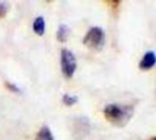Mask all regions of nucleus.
<instances>
[{
	"label": "nucleus",
	"mask_w": 156,
	"mask_h": 140,
	"mask_svg": "<svg viewBox=\"0 0 156 140\" xmlns=\"http://www.w3.org/2000/svg\"><path fill=\"white\" fill-rule=\"evenodd\" d=\"M69 34H70L69 27L65 24H61L58 26V31H57V39L59 42L64 43V42H66L68 40V38L69 36Z\"/></svg>",
	"instance_id": "423d86ee"
},
{
	"label": "nucleus",
	"mask_w": 156,
	"mask_h": 140,
	"mask_svg": "<svg viewBox=\"0 0 156 140\" xmlns=\"http://www.w3.org/2000/svg\"><path fill=\"white\" fill-rule=\"evenodd\" d=\"M79 98L76 96H70L69 94H65L62 97V101L66 106H72L78 102Z\"/></svg>",
	"instance_id": "1a4fd4ad"
},
{
	"label": "nucleus",
	"mask_w": 156,
	"mask_h": 140,
	"mask_svg": "<svg viewBox=\"0 0 156 140\" xmlns=\"http://www.w3.org/2000/svg\"><path fill=\"white\" fill-rule=\"evenodd\" d=\"M7 4L4 1H0V17H4L7 13Z\"/></svg>",
	"instance_id": "9d476101"
},
{
	"label": "nucleus",
	"mask_w": 156,
	"mask_h": 140,
	"mask_svg": "<svg viewBox=\"0 0 156 140\" xmlns=\"http://www.w3.org/2000/svg\"><path fill=\"white\" fill-rule=\"evenodd\" d=\"M106 119L113 126L122 128L126 126L133 116L134 108L129 105L110 104L103 110Z\"/></svg>",
	"instance_id": "f257e3e1"
},
{
	"label": "nucleus",
	"mask_w": 156,
	"mask_h": 140,
	"mask_svg": "<svg viewBox=\"0 0 156 140\" xmlns=\"http://www.w3.org/2000/svg\"><path fill=\"white\" fill-rule=\"evenodd\" d=\"M35 140H55L54 139V137L50 131V129L47 127V126H44L42 127L39 131L37 132V136H36V138Z\"/></svg>",
	"instance_id": "6e6552de"
},
{
	"label": "nucleus",
	"mask_w": 156,
	"mask_h": 140,
	"mask_svg": "<svg viewBox=\"0 0 156 140\" xmlns=\"http://www.w3.org/2000/svg\"><path fill=\"white\" fill-rule=\"evenodd\" d=\"M5 86H6V87H7L10 91H12V92H15V93H21L20 88H19L17 86H16L15 84L6 82V83H5Z\"/></svg>",
	"instance_id": "9b49d317"
},
{
	"label": "nucleus",
	"mask_w": 156,
	"mask_h": 140,
	"mask_svg": "<svg viewBox=\"0 0 156 140\" xmlns=\"http://www.w3.org/2000/svg\"><path fill=\"white\" fill-rule=\"evenodd\" d=\"M33 30L38 36H42L45 33V20L42 16H37L34 20Z\"/></svg>",
	"instance_id": "0eeeda50"
},
{
	"label": "nucleus",
	"mask_w": 156,
	"mask_h": 140,
	"mask_svg": "<svg viewBox=\"0 0 156 140\" xmlns=\"http://www.w3.org/2000/svg\"><path fill=\"white\" fill-rule=\"evenodd\" d=\"M83 44L90 49L100 51L105 44V32L101 26H92L84 36Z\"/></svg>",
	"instance_id": "f03ea898"
},
{
	"label": "nucleus",
	"mask_w": 156,
	"mask_h": 140,
	"mask_svg": "<svg viewBox=\"0 0 156 140\" xmlns=\"http://www.w3.org/2000/svg\"><path fill=\"white\" fill-rule=\"evenodd\" d=\"M60 65L63 75L67 78L72 77L77 68V61L74 54L70 50L62 49L60 56Z\"/></svg>",
	"instance_id": "7ed1b4c3"
},
{
	"label": "nucleus",
	"mask_w": 156,
	"mask_h": 140,
	"mask_svg": "<svg viewBox=\"0 0 156 140\" xmlns=\"http://www.w3.org/2000/svg\"><path fill=\"white\" fill-rule=\"evenodd\" d=\"M148 140H155V138H154V137H153V138H151L150 139H148Z\"/></svg>",
	"instance_id": "f8f14e48"
},
{
	"label": "nucleus",
	"mask_w": 156,
	"mask_h": 140,
	"mask_svg": "<svg viewBox=\"0 0 156 140\" xmlns=\"http://www.w3.org/2000/svg\"><path fill=\"white\" fill-rule=\"evenodd\" d=\"M90 121L85 117H80L75 119L73 123L72 133L75 139H82L84 138L90 132Z\"/></svg>",
	"instance_id": "20e7f679"
},
{
	"label": "nucleus",
	"mask_w": 156,
	"mask_h": 140,
	"mask_svg": "<svg viewBox=\"0 0 156 140\" xmlns=\"http://www.w3.org/2000/svg\"><path fill=\"white\" fill-rule=\"evenodd\" d=\"M155 59L154 52V51H147L144 55V56H143V58L139 64V67L143 70H149V69L153 68L154 66L155 65Z\"/></svg>",
	"instance_id": "39448f33"
}]
</instances>
